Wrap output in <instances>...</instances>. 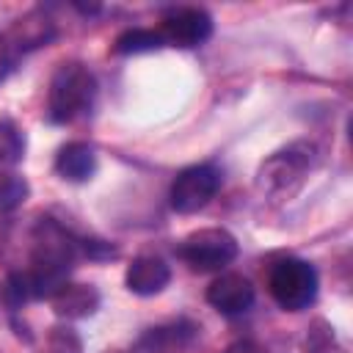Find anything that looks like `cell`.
Segmentation results:
<instances>
[{
  "instance_id": "6da1fadb",
  "label": "cell",
  "mask_w": 353,
  "mask_h": 353,
  "mask_svg": "<svg viewBox=\"0 0 353 353\" xmlns=\"http://www.w3.org/2000/svg\"><path fill=\"white\" fill-rule=\"evenodd\" d=\"M94 94H97V80L83 63H61L58 72L52 74L50 97H47L50 121L66 124L77 119L91 108Z\"/></svg>"
},
{
  "instance_id": "7a4b0ae2",
  "label": "cell",
  "mask_w": 353,
  "mask_h": 353,
  "mask_svg": "<svg viewBox=\"0 0 353 353\" xmlns=\"http://www.w3.org/2000/svg\"><path fill=\"white\" fill-rule=\"evenodd\" d=\"M273 301L287 312H301L317 298V270L303 259H281L268 276Z\"/></svg>"
},
{
  "instance_id": "3957f363",
  "label": "cell",
  "mask_w": 353,
  "mask_h": 353,
  "mask_svg": "<svg viewBox=\"0 0 353 353\" xmlns=\"http://www.w3.org/2000/svg\"><path fill=\"white\" fill-rule=\"evenodd\" d=\"M176 254L193 270L210 273L226 268L237 256V240L226 229H199L179 243Z\"/></svg>"
},
{
  "instance_id": "277c9868",
  "label": "cell",
  "mask_w": 353,
  "mask_h": 353,
  "mask_svg": "<svg viewBox=\"0 0 353 353\" xmlns=\"http://www.w3.org/2000/svg\"><path fill=\"white\" fill-rule=\"evenodd\" d=\"M221 188V171L215 165H188L171 185V207L176 212H199Z\"/></svg>"
},
{
  "instance_id": "5b68a950",
  "label": "cell",
  "mask_w": 353,
  "mask_h": 353,
  "mask_svg": "<svg viewBox=\"0 0 353 353\" xmlns=\"http://www.w3.org/2000/svg\"><path fill=\"white\" fill-rule=\"evenodd\" d=\"M163 36V44L171 47H199L212 36V17L204 8H176L163 17V25L157 30Z\"/></svg>"
},
{
  "instance_id": "8992f818",
  "label": "cell",
  "mask_w": 353,
  "mask_h": 353,
  "mask_svg": "<svg viewBox=\"0 0 353 353\" xmlns=\"http://www.w3.org/2000/svg\"><path fill=\"white\" fill-rule=\"evenodd\" d=\"M52 36H55V30H52V22H50L47 17H41V14H28V17L17 19V22L0 36V52H3V58L11 63V61H17L22 52H30V50L47 44Z\"/></svg>"
},
{
  "instance_id": "52a82bcc",
  "label": "cell",
  "mask_w": 353,
  "mask_h": 353,
  "mask_svg": "<svg viewBox=\"0 0 353 353\" xmlns=\"http://www.w3.org/2000/svg\"><path fill=\"white\" fill-rule=\"evenodd\" d=\"M207 301L221 314H243L254 303V287L240 273H223L207 287Z\"/></svg>"
},
{
  "instance_id": "ba28073f",
  "label": "cell",
  "mask_w": 353,
  "mask_h": 353,
  "mask_svg": "<svg viewBox=\"0 0 353 353\" xmlns=\"http://www.w3.org/2000/svg\"><path fill=\"white\" fill-rule=\"evenodd\" d=\"M309 165V154L306 152H298V149H287V152H279L273 154L262 171H259V185L268 188V190H284L290 188V182H298L301 174L306 171Z\"/></svg>"
},
{
  "instance_id": "9c48e42d",
  "label": "cell",
  "mask_w": 353,
  "mask_h": 353,
  "mask_svg": "<svg viewBox=\"0 0 353 353\" xmlns=\"http://www.w3.org/2000/svg\"><path fill=\"white\" fill-rule=\"evenodd\" d=\"M171 279V270L157 256H135L124 273L127 290L135 295H157Z\"/></svg>"
},
{
  "instance_id": "30bf717a",
  "label": "cell",
  "mask_w": 353,
  "mask_h": 353,
  "mask_svg": "<svg viewBox=\"0 0 353 353\" xmlns=\"http://www.w3.org/2000/svg\"><path fill=\"white\" fill-rule=\"evenodd\" d=\"M50 301L55 314L66 320H80L99 309V292L91 284H63Z\"/></svg>"
},
{
  "instance_id": "8fae6325",
  "label": "cell",
  "mask_w": 353,
  "mask_h": 353,
  "mask_svg": "<svg viewBox=\"0 0 353 353\" xmlns=\"http://www.w3.org/2000/svg\"><path fill=\"white\" fill-rule=\"evenodd\" d=\"M55 171L69 182H85L97 171V154L88 143L72 141V143L61 146V152L55 157Z\"/></svg>"
},
{
  "instance_id": "7c38bea8",
  "label": "cell",
  "mask_w": 353,
  "mask_h": 353,
  "mask_svg": "<svg viewBox=\"0 0 353 353\" xmlns=\"http://www.w3.org/2000/svg\"><path fill=\"white\" fill-rule=\"evenodd\" d=\"M163 47V36L157 30H149V28H132V30H124L119 39H116V52L119 55H138V52H152V50H160Z\"/></svg>"
},
{
  "instance_id": "4fadbf2b",
  "label": "cell",
  "mask_w": 353,
  "mask_h": 353,
  "mask_svg": "<svg viewBox=\"0 0 353 353\" xmlns=\"http://www.w3.org/2000/svg\"><path fill=\"white\" fill-rule=\"evenodd\" d=\"M25 199H28V182L22 176H6L0 182V221H6L14 210H19Z\"/></svg>"
},
{
  "instance_id": "5bb4252c",
  "label": "cell",
  "mask_w": 353,
  "mask_h": 353,
  "mask_svg": "<svg viewBox=\"0 0 353 353\" xmlns=\"http://www.w3.org/2000/svg\"><path fill=\"white\" fill-rule=\"evenodd\" d=\"M22 157V135L11 121H0V171Z\"/></svg>"
},
{
  "instance_id": "9a60e30c",
  "label": "cell",
  "mask_w": 353,
  "mask_h": 353,
  "mask_svg": "<svg viewBox=\"0 0 353 353\" xmlns=\"http://www.w3.org/2000/svg\"><path fill=\"white\" fill-rule=\"evenodd\" d=\"M47 353H83V342L74 328L55 325L47 334Z\"/></svg>"
},
{
  "instance_id": "2e32d148",
  "label": "cell",
  "mask_w": 353,
  "mask_h": 353,
  "mask_svg": "<svg viewBox=\"0 0 353 353\" xmlns=\"http://www.w3.org/2000/svg\"><path fill=\"white\" fill-rule=\"evenodd\" d=\"M226 353H259V347L251 345V342H237V345H232Z\"/></svg>"
}]
</instances>
